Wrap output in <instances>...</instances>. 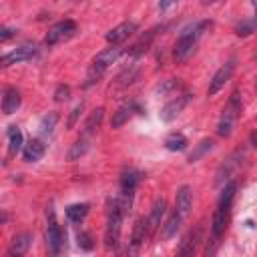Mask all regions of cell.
Here are the masks:
<instances>
[{"label":"cell","mask_w":257,"mask_h":257,"mask_svg":"<svg viewBox=\"0 0 257 257\" xmlns=\"http://www.w3.org/2000/svg\"><path fill=\"white\" fill-rule=\"evenodd\" d=\"M211 26H213L211 20H199V22H193V24L185 26V28L181 30L177 42H175V50H173L175 60H177V62H187V60L193 56V52H195V48H197L201 36H203Z\"/></svg>","instance_id":"obj_1"},{"label":"cell","mask_w":257,"mask_h":257,"mask_svg":"<svg viewBox=\"0 0 257 257\" xmlns=\"http://www.w3.org/2000/svg\"><path fill=\"white\" fill-rule=\"evenodd\" d=\"M241 116V96L239 92H233L223 108V114L219 118V124H217V135L227 139L231 133H233V126L237 122V118Z\"/></svg>","instance_id":"obj_2"},{"label":"cell","mask_w":257,"mask_h":257,"mask_svg":"<svg viewBox=\"0 0 257 257\" xmlns=\"http://www.w3.org/2000/svg\"><path fill=\"white\" fill-rule=\"evenodd\" d=\"M76 30H78V26H76V22H74V20H70V18L60 20V22H56V24L46 32L44 42H46L48 46L60 44V42H64V40H68V38H72V36L76 34Z\"/></svg>","instance_id":"obj_3"},{"label":"cell","mask_w":257,"mask_h":257,"mask_svg":"<svg viewBox=\"0 0 257 257\" xmlns=\"http://www.w3.org/2000/svg\"><path fill=\"white\" fill-rule=\"evenodd\" d=\"M64 245V231L54 219V211H48V229H46V247L52 255H58Z\"/></svg>","instance_id":"obj_4"},{"label":"cell","mask_w":257,"mask_h":257,"mask_svg":"<svg viewBox=\"0 0 257 257\" xmlns=\"http://www.w3.org/2000/svg\"><path fill=\"white\" fill-rule=\"evenodd\" d=\"M38 54V46L34 42H28V44H22L14 50H10L8 54H4L0 58V64L2 66H10V64H18V62H24V60H30Z\"/></svg>","instance_id":"obj_5"},{"label":"cell","mask_w":257,"mask_h":257,"mask_svg":"<svg viewBox=\"0 0 257 257\" xmlns=\"http://www.w3.org/2000/svg\"><path fill=\"white\" fill-rule=\"evenodd\" d=\"M233 70H235V58H229L225 64H221V66H219V70H217V72L213 74V78L209 80V88H207L209 96L217 94V92H219V90L229 82V78H231Z\"/></svg>","instance_id":"obj_6"},{"label":"cell","mask_w":257,"mask_h":257,"mask_svg":"<svg viewBox=\"0 0 257 257\" xmlns=\"http://www.w3.org/2000/svg\"><path fill=\"white\" fill-rule=\"evenodd\" d=\"M189 100H191V94H189V92H183V94L171 98V100L161 108V120H165V122L175 120V118L183 112V108L189 104Z\"/></svg>","instance_id":"obj_7"},{"label":"cell","mask_w":257,"mask_h":257,"mask_svg":"<svg viewBox=\"0 0 257 257\" xmlns=\"http://www.w3.org/2000/svg\"><path fill=\"white\" fill-rule=\"evenodd\" d=\"M137 22H133V20H126V22H120V24H116L114 28H110L108 32H106V42L108 44H120V42H124L128 36H133L135 32H137Z\"/></svg>","instance_id":"obj_8"},{"label":"cell","mask_w":257,"mask_h":257,"mask_svg":"<svg viewBox=\"0 0 257 257\" xmlns=\"http://www.w3.org/2000/svg\"><path fill=\"white\" fill-rule=\"evenodd\" d=\"M191 205H193V189L189 185H181L175 195V211L185 219L191 211Z\"/></svg>","instance_id":"obj_9"},{"label":"cell","mask_w":257,"mask_h":257,"mask_svg":"<svg viewBox=\"0 0 257 257\" xmlns=\"http://www.w3.org/2000/svg\"><path fill=\"white\" fill-rule=\"evenodd\" d=\"M120 54H122V48H120L118 44H110L108 48L100 50V52L92 58V64L98 66V68H102V70H106L110 64H114V62L118 60Z\"/></svg>","instance_id":"obj_10"},{"label":"cell","mask_w":257,"mask_h":257,"mask_svg":"<svg viewBox=\"0 0 257 257\" xmlns=\"http://www.w3.org/2000/svg\"><path fill=\"white\" fill-rule=\"evenodd\" d=\"M20 102H22L20 90L16 86H6L4 96H2V112L4 114H14L20 108Z\"/></svg>","instance_id":"obj_11"},{"label":"cell","mask_w":257,"mask_h":257,"mask_svg":"<svg viewBox=\"0 0 257 257\" xmlns=\"http://www.w3.org/2000/svg\"><path fill=\"white\" fill-rule=\"evenodd\" d=\"M151 235V225H149V217H139L133 225V233H131V243L133 247H141L147 237Z\"/></svg>","instance_id":"obj_12"},{"label":"cell","mask_w":257,"mask_h":257,"mask_svg":"<svg viewBox=\"0 0 257 257\" xmlns=\"http://www.w3.org/2000/svg\"><path fill=\"white\" fill-rule=\"evenodd\" d=\"M229 213H231V209H225V207H217V209H215L213 221H211L213 239H221V235L225 233V227H227V223H229Z\"/></svg>","instance_id":"obj_13"},{"label":"cell","mask_w":257,"mask_h":257,"mask_svg":"<svg viewBox=\"0 0 257 257\" xmlns=\"http://www.w3.org/2000/svg\"><path fill=\"white\" fill-rule=\"evenodd\" d=\"M30 245H32V233H28V231L18 233V235H14L12 241H10L8 255H16V257H20V255H24V253L30 249Z\"/></svg>","instance_id":"obj_14"},{"label":"cell","mask_w":257,"mask_h":257,"mask_svg":"<svg viewBox=\"0 0 257 257\" xmlns=\"http://www.w3.org/2000/svg\"><path fill=\"white\" fill-rule=\"evenodd\" d=\"M44 151H46V147L40 139H30L22 149V157L26 163H36L44 157Z\"/></svg>","instance_id":"obj_15"},{"label":"cell","mask_w":257,"mask_h":257,"mask_svg":"<svg viewBox=\"0 0 257 257\" xmlns=\"http://www.w3.org/2000/svg\"><path fill=\"white\" fill-rule=\"evenodd\" d=\"M139 112H141V106H139V104H135V102L124 104V106H120V108L112 114L110 126H112V128H118V126H122L126 120H131V118H133V114H139Z\"/></svg>","instance_id":"obj_16"},{"label":"cell","mask_w":257,"mask_h":257,"mask_svg":"<svg viewBox=\"0 0 257 257\" xmlns=\"http://www.w3.org/2000/svg\"><path fill=\"white\" fill-rule=\"evenodd\" d=\"M201 241V227H197L195 231H189L185 235V239L181 241V247H179V253L181 255H193L197 251V245Z\"/></svg>","instance_id":"obj_17"},{"label":"cell","mask_w":257,"mask_h":257,"mask_svg":"<svg viewBox=\"0 0 257 257\" xmlns=\"http://www.w3.org/2000/svg\"><path fill=\"white\" fill-rule=\"evenodd\" d=\"M102 118H104V108H102V106L94 108V110L88 114V118H86V122H84V126H82V137H90L94 131H98Z\"/></svg>","instance_id":"obj_18"},{"label":"cell","mask_w":257,"mask_h":257,"mask_svg":"<svg viewBox=\"0 0 257 257\" xmlns=\"http://www.w3.org/2000/svg\"><path fill=\"white\" fill-rule=\"evenodd\" d=\"M165 211H167V201L165 199H157L153 209H151V215H149V225H151V233H155L165 217Z\"/></svg>","instance_id":"obj_19"},{"label":"cell","mask_w":257,"mask_h":257,"mask_svg":"<svg viewBox=\"0 0 257 257\" xmlns=\"http://www.w3.org/2000/svg\"><path fill=\"white\" fill-rule=\"evenodd\" d=\"M235 193H237V183H235V181H227V183L223 185V189H221L217 207L231 209V203H233V199H235Z\"/></svg>","instance_id":"obj_20"},{"label":"cell","mask_w":257,"mask_h":257,"mask_svg":"<svg viewBox=\"0 0 257 257\" xmlns=\"http://www.w3.org/2000/svg\"><path fill=\"white\" fill-rule=\"evenodd\" d=\"M24 139H22V133H20V128L16 126V124H12V126H8V151H10V155H16V153H20L22 149H24Z\"/></svg>","instance_id":"obj_21"},{"label":"cell","mask_w":257,"mask_h":257,"mask_svg":"<svg viewBox=\"0 0 257 257\" xmlns=\"http://www.w3.org/2000/svg\"><path fill=\"white\" fill-rule=\"evenodd\" d=\"M139 181H141V173H139V171H135V169L124 171L122 177H120V191H124V193H135Z\"/></svg>","instance_id":"obj_22"},{"label":"cell","mask_w":257,"mask_h":257,"mask_svg":"<svg viewBox=\"0 0 257 257\" xmlns=\"http://www.w3.org/2000/svg\"><path fill=\"white\" fill-rule=\"evenodd\" d=\"M64 213H66V219L70 223H82L84 217L88 215V205L86 203H74V205H68Z\"/></svg>","instance_id":"obj_23"},{"label":"cell","mask_w":257,"mask_h":257,"mask_svg":"<svg viewBox=\"0 0 257 257\" xmlns=\"http://www.w3.org/2000/svg\"><path fill=\"white\" fill-rule=\"evenodd\" d=\"M153 38H155V30H149L147 34H143L131 48H128V54L131 56H141L143 52H147L149 50V46H151V42H153Z\"/></svg>","instance_id":"obj_24"},{"label":"cell","mask_w":257,"mask_h":257,"mask_svg":"<svg viewBox=\"0 0 257 257\" xmlns=\"http://www.w3.org/2000/svg\"><path fill=\"white\" fill-rule=\"evenodd\" d=\"M187 145H189V141H187V137L181 135V133H171V135L167 137V141H165V147H167L169 151H173V153L185 151Z\"/></svg>","instance_id":"obj_25"},{"label":"cell","mask_w":257,"mask_h":257,"mask_svg":"<svg viewBox=\"0 0 257 257\" xmlns=\"http://www.w3.org/2000/svg\"><path fill=\"white\" fill-rule=\"evenodd\" d=\"M88 151V137H80L72 147H70V151H68V161H76V159H80L84 153Z\"/></svg>","instance_id":"obj_26"},{"label":"cell","mask_w":257,"mask_h":257,"mask_svg":"<svg viewBox=\"0 0 257 257\" xmlns=\"http://www.w3.org/2000/svg\"><path fill=\"white\" fill-rule=\"evenodd\" d=\"M213 149V139H203L195 149H193V153L189 155V163H197L201 157H205L209 151Z\"/></svg>","instance_id":"obj_27"},{"label":"cell","mask_w":257,"mask_h":257,"mask_svg":"<svg viewBox=\"0 0 257 257\" xmlns=\"http://www.w3.org/2000/svg\"><path fill=\"white\" fill-rule=\"evenodd\" d=\"M181 221H183V217L175 211L169 219H167V223L163 225V237L165 239H169V237H173L175 233H177V229H179V225H181Z\"/></svg>","instance_id":"obj_28"},{"label":"cell","mask_w":257,"mask_h":257,"mask_svg":"<svg viewBox=\"0 0 257 257\" xmlns=\"http://www.w3.org/2000/svg\"><path fill=\"white\" fill-rule=\"evenodd\" d=\"M56 122H58V114H56V112H48V114H44L42 120H40V133H42V135H52Z\"/></svg>","instance_id":"obj_29"},{"label":"cell","mask_w":257,"mask_h":257,"mask_svg":"<svg viewBox=\"0 0 257 257\" xmlns=\"http://www.w3.org/2000/svg\"><path fill=\"white\" fill-rule=\"evenodd\" d=\"M102 74H104V70L102 68H98V66H94V64H90V68H88V72H86V80H84V88H88V86H92V84H96L100 78H102Z\"/></svg>","instance_id":"obj_30"},{"label":"cell","mask_w":257,"mask_h":257,"mask_svg":"<svg viewBox=\"0 0 257 257\" xmlns=\"http://www.w3.org/2000/svg\"><path fill=\"white\" fill-rule=\"evenodd\" d=\"M255 28H257V20L253 18V20H243L241 24H237L235 32H237L239 36H249L251 32H255Z\"/></svg>","instance_id":"obj_31"},{"label":"cell","mask_w":257,"mask_h":257,"mask_svg":"<svg viewBox=\"0 0 257 257\" xmlns=\"http://www.w3.org/2000/svg\"><path fill=\"white\" fill-rule=\"evenodd\" d=\"M76 241H78V247L84 249V251H90V249L94 247L92 237H90L86 231H78V233H76Z\"/></svg>","instance_id":"obj_32"},{"label":"cell","mask_w":257,"mask_h":257,"mask_svg":"<svg viewBox=\"0 0 257 257\" xmlns=\"http://www.w3.org/2000/svg\"><path fill=\"white\" fill-rule=\"evenodd\" d=\"M177 88H179V78H169V80H165V82L157 88V92L169 94V92H177Z\"/></svg>","instance_id":"obj_33"},{"label":"cell","mask_w":257,"mask_h":257,"mask_svg":"<svg viewBox=\"0 0 257 257\" xmlns=\"http://www.w3.org/2000/svg\"><path fill=\"white\" fill-rule=\"evenodd\" d=\"M68 96H70V86L68 84H58L56 90H54V100L64 102V100H68Z\"/></svg>","instance_id":"obj_34"},{"label":"cell","mask_w":257,"mask_h":257,"mask_svg":"<svg viewBox=\"0 0 257 257\" xmlns=\"http://www.w3.org/2000/svg\"><path fill=\"white\" fill-rule=\"evenodd\" d=\"M82 108H84V104H82V102H78V104L70 110V116H68V120H66V126H68V128H74V124H76V122H78V118H80Z\"/></svg>","instance_id":"obj_35"},{"label":"cell","mask_w":257,"mask_h":257,"mask_svg":"<svg viewBox=\"0 0 257 257\" xmlns=\"http://www.w3.org/2000/svg\"><path fill=\"white\" fill-rule=\"evenodd\" d=\"M14 32H16V30H12V28L4 26V28H2V32H0V40H2V42H6L10 36H14Z\"/></svg>","instance_id":"obj_36"},{"label":"cell","mask_w":257,"mask_h":257,"mask_svg":"<svg viewBox=\"0 0 257 257\" xmlns=\"http://www.w3.org/2000/svg\"><path fill=\"white\" fill-rule=\"evenodd\" d=\"M177 2H179V0H161V2H159V10H169V8H171L173 4H177Z\"/></svg>","instance_id":"obj_37"},{"label":"cell","mask_w":257,"mask_h":257,"mask_svg":"<svg viewBox=\"0 0 257 257\" xmlns=\"http://www.w3.org/2000/svg\"><path fill=\"white\" fill-rule=\"evenodd\" d=\"M217 2H221V0H201L203 6H211V4H217Z\"/></svg>","instance_id":"obj_38"},{"label":"cell","mask_w":257,"mask_h":257,"mask_svg":"<svg viewBox=\"0 0 257 257\" xmlns=\"http://www.w3.org/2000/svg\"><path fill=\"white\" fill-rule=\"evenodd\" d=\"M251 143H253V147L257 149V131H255V133L251 135Z\"/></svg>","instance_id":"obj_39"},{"label":"cell","mask_w":257,"mask_h":257,"mask_svg":"<svg viewBox=\"0 0 257 257\" xmlns=\"http://www.w3.org/2000/svg\"><path fill=\"white\" fill-rule=\"evenodd\" d=\"M253 8H255V16H253V18L257 20V0H253Z\"/></svg>","instance_id":"obj_40"},{"label":"cell","mask_w":257,"mask_h":257,"mask_svg":"<svg viewBox=\"0 0 257 257\" xmlns=\"http://www.w3.org/2000/svg\"><path fill=\"white\" fill-rule=\"evenodd\" d=\"M255 88H257V80H255Z\"/></svg>","instance_id":"obj_41"}]
</instances>
